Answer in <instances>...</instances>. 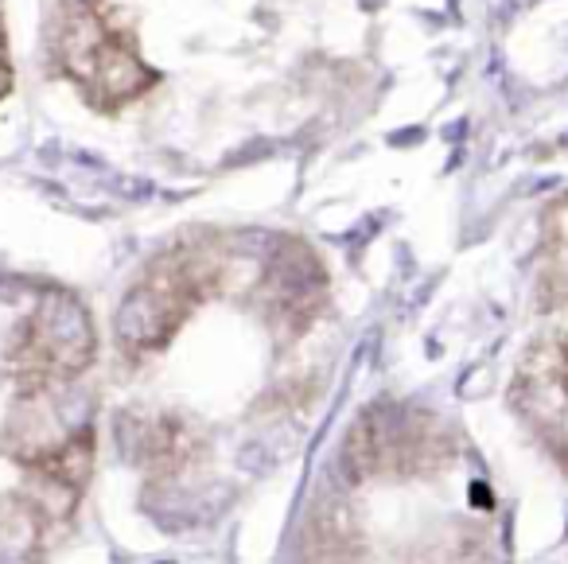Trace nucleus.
<instances>
[{"instance_id": "f03ea898", "label": "nucleus", "mask_w": 568, "mask_h": 564, "mask_svg": "<svg viewBox=\"0 0 568 564\" xmlns=\"http://www.w3.org/2000/svg\"><path fill=\"white\" fill-rule=\"evenodd\" d=\"M222 265L206 250H172L160 258V265L125 296V308L118 315L121 346L133 354H149L164 346L175 331L187 323L199 300L214 292Z\"/></svg>"}, {"instance_id": "f257e3e1", "label": "nucleus", "mask_w": 568, "mask_h": 564, "mask_svg": "<svg viewBox=\"0 0 568 564\" xmlns=\"http://www.w3.org/2000/svg\"><path fill=\"white\" fill-rule=\"evenodd\" d=\"M51 51L63 74L102 113H118L160 82L129 32L113 24L94 0H63L51 24Z\"/></svg>"}, {"instance_id": "39448f33", "label": "nucleus", "mask_w": 568, "mask_h": 564, "mask_svg": "<svg viewBox=\"0 0 568 564\" xmlns=\"http://www.w3.org/2000/svg\"><path fill=\"white\" fill-rule=\"evenodd\" d=\"M514 409L568 467V335H549L529 346L514 382Z\"/></svg>"}, {"instance_id": "7ed1b4c3", "label": "nucleus", "mask_w": 568, "mask_h": 564, "mask_svg": "<svg viewBox=\"0 0 568 564\" xmlns=\"http://www.w3.org/2000/svg\"><path fill=\"white\" fill-rule=\"evenodd\" d=\"M90 359H94V328L87 308L63 292H51L20 328L9 366L20 390L40 393L55 382H71L90 366Z\"/></svg>"}, {"instance_id": "20e7f679", "label": "nucleus", "mask_w": 568, "mask_h": 564, "mask_svg": "<svg viewBox=\"0 0 568 564\" xmlns=\"http://www.w3.org/2000/svg\"><path fill=\"white\" fill-rule=\"evenodd\" d=\"M440 455V424L413 409H374L347 444V463L358 475H417L436 467Z\"/></svg>"}]
</instances>
